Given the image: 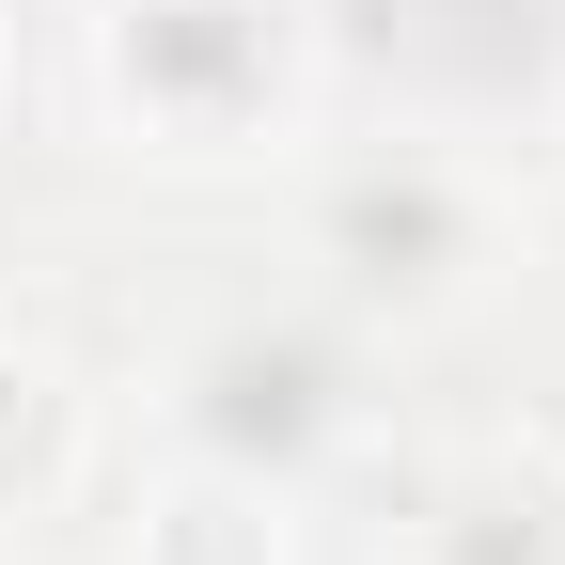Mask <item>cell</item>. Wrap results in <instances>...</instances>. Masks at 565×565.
Instances as JSON below:
<instances>
[{
    "label": "cell",
    "instance_id": "1",
    "mask_svg": "<svg viewBox=\"0 0 565 565\" xmlns=\"http://www.w3.org/2000/svg\"><path fill=\"white\" fill-rule=\"evenodd\" d=\"M79 110L141 173H282L330 110L315 0H79Z\"/></svg>",
    "mask_w": 565,
    "mask_h": 565
},
{
    "label": "cell",
    "instance_id": "2",
    "mask_svg": "<svg viewBox=\"0 0 565 565\" xmlns=\"http://www.w3.org/2000/svg\"><path fill=\"white\" fill-rule=\"evenodd\" d=\"M299 267L345 330H456L519 267V189L471 141H299Z\"/></svg>",
    "mask_w": 565,
    "mask_h": 565
},
{
    "label": "cell",
    "instance_id": "3",
    "mask_svg": "<svg viewBox=\"0 0 565 565\" xmlns=\"http://www.w3.org/2000/svg\"><path fill=\"white\" fill-rule=\"evenodd\" d=\"M158 440L221 456V471H267V487H315L362 440V345L330 315H204L158 377Z\"/></svg>",
    "mask_w": 565,
    "mask_h": 565
},
{
    "label": "cell",
    "instance_id": "4",
    "mask_svg": "<svg viewBox=\"0 0 565 565\" xmlns=\"http://www.w3.org/2000/svg\"><path fill=\"white\" fill-rule=\"evenodd\" d=\"M393 565H565V440H456L408 487Z\"/></svg>",
    "mask_w": 565,
    "mask_h": 565
},
{
    "label": "cell",
    "instance_id": "5",
    "mask_svg": "<svg viewBox=\"0 0 565 565\" xmlns=\"http://www.w3.org/2000/svg\"><path fill=\"white\" fill-rule=\"evenodd\" d=\"M79 487H95V377L32 330H0V534L63 519Z\"/></svg>",
    "mask_w": 565,
    "mask_h": 565
},
{
    "label": "cell",
    "instance_id": "6",
    "mask_svg": "<svg viewBox=\"0 0 565 565\" xmlns=\"http://www.w3.org/2000/svg\"><path fill=\"white\" fill-rule=\"evenodd\" d=\"M126 565H299V487L221 471V456H173L126 519Z\"/></svg>",
    "mask_w": 565,
    "mask_h": 565
},
{
    "label": "cell",
    "instance_id": "7",
    "mask_svg": "<svg viewBox=\"0 0 565 565\" xmlns=\"http://www.w3.org/2000/svg\"><path fill=\"white\" fill-rule=\"evenodd\" d=\"M0 110H17V0H0Z\"/></svg>",
    "mask_w": 565,
    "mask_h": 565
},
{
    "label": "cell",
    "instance_id": "8",
    "mask_svg": "<svg viewBox=\"0 0 565 565\" xmlns=\"http://www.w3.org/2000/svg\"><path fill=\"white\" fill-rule=\"evenodd\" d=\"M550 95H565V79H550Z\"/></svg>",
    "mask_w": 565,
    "mask_h": 565
}]
</instances>
